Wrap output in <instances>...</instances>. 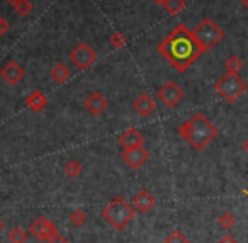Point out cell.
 Returning <instances> with one entry per match:
<instances>
[{"label":"cell","mask_w":248,"mask_h":243,"mask_svg":"<svg viewBox=\"0 0 248 243\" xmlns=\"http://www.w3.org/2000/svg\"><path fill=\"white\" fill-rule=\"evenodd\" d=\"M217 225H219L223 229H231L234 225H236V218H234L230 211H224V212H221L219 218H217Z\"/></svg>","instance_id":"21"},{"label":"cell","mask_w":248,"mask_h":243,"mask_svg":"<svg viewBox=\"0 0 248 243\" xmlns=\"http://www.w3.org/2000/svg\"><path fill=\"white\" fill-rule=\"evenodd\" d=\"M217 243H238V242H236V240H234V238H233V236H231V235H224L223 238H221V240H219V242H217Z\"/></svg>","instance_id":"28"},{"label":"cell","mask_w":248,"mask_h":243,"mask_svg":"<svg viewBox=\"0 0 248 243\" xmlns=\"http://www.w3.org/2000/svg\"><path fill=\"white\" fill-rule=\"evenodd\" d=\"M100 216H102L104 221L109 223L114 229L123 231V229L135 219L136 209L133 208V204H129L123 195H116L109 204L104 206Z\"/></svg>","instance_id":"3"},{"label":"cell","mask_w":248,"mask_h":243,"mask_svg":"<svg viewBox=\"0 0 248 243\" xmlns=\"http://www.w3.org/2000/svg\"><path fill=\"white\" fill-rule=\"evenodd\" d=\"M224 68H226V72H230V73H240V70L243 68V62H241L240 56L231 55L230 58L224 62Z\"/></svg>","instance_id":"20"},{"label":"cell","mask_w":248,"mask_h":243,"mask_svg":"<svg viewBox=\"0 0 248 243\" xmlns=\"http://www.w3.org/2000/svg\"><path fill=\"white\" fill-rule=\"evenodd\" d=\"M155 2H156V4H158V5H162L163 2H165V0H155Z\"/></svg>","instance_id":"33"},{"label":"cell","mask_w":248,"mask_h":243,"mask_svg":"<svg viewBox=\"0 0 248 243\" xmlns=\"http://www.w3.org/2000/svg\"><path fill=\"white\" fill-rule=\"evenodd\" d=\"M28 231L31 233L32 238H36L38 242H48L51 236H55L56 233H58V226L49 221L48 218H45V216H39V218H36L34 221L31 223Z\"/></svg>","instance_id":"7"},{"label":"cell","mask_w":248,"mask_h":243,"mask_svg":"<svg viewBox=\"0 0 248 243\" xmlns=\"http://www.w3.org/2000/svg\"><path fill=\"white\" fill-rule=\"evenodd\" d=\"M49 75H51V79L55 80L56 83H65L66 80L72 77V72H70V68L65 65V63L58 62V63H55V65H53Z\"/></svg>","instance_id":"16"},{"label":"cell","mask_w":248,"mask_h":243,"mask_svg":"<svg viewBox=\"0 0 248 243\" xmlns=\"http://www.w3.org/2000/svg\"><path fill=\"white\" fill-rule=\"evenodd\" d=\"M70 60H72V63L77 66V68L83 72V70H89L90 66L95 63L97 53H95V49L90 48L87 43L82 41L70 51Z\"/></svg>","instance_id":"6"},{"label":"cell","mask_w":248,"mask_h":243,"mask_svg":"<svg viewBox=\"0 0 248 243\" xmlns=\"http://www.w3.org/2000/svg\"><path fill=\"white\" fill-rule=\"evenodd\" d=\"M150 151L145 146H136V148H126L121 151V158L124 160V163L128 165L133 170H138L145 163H148L150 160Z\"/></svg>","instance_id":"9"},{"label":"cell","mask_w":248,"mask_h":243,"mask_svg":"<svg viewBox=\"0 0 248 243\" xmlns=\"http://www.w3.org/2000/svg\"><path fill=\"white\" fill-rule=\"evenodd\" d=\"M109 45L112 46L114 49L124 48V46H126V36H124L121 31H114L109 38Z\"/></svg>","instance_id":"23"},{"label":"cell","mask_w":248,"mask_h":243,"mask_svg":"<svg viewBox=\"0 0 248 243\" xmlns=\"http://www.w3.org/2000/svg\"><path fill=\"white\" fill-rule=\"evenodd\" d=\"M133 109H135L141 117H148L155 113L156 102L152 96H148V94H140V96L135 99V102H133Z\"/></svg>","instance_id":"14"},{"label":"cell","mask_w":248,"mask_h":243,"mask_svg":"<svg viewBox=\"0 0 248 243\" xmlns=\"http://www.w3.org/2000/svg\"><path fill=\"white\" fill-rule=\"evenodd\" d=\"M163 243H190V242H189V238H187V236L184 235L182 231L175 229V231H172L169 236H167Z\"/></svg>","instance_id":"25"},{"label":"cell","mask_w":248,"mask_h":243,"mask_svg":"<svg viewBox=\"0 0 248 243\" xmlns=\"http://www.w3.org/2000/svg\"><path fill=\"white\" fill-rule=\"evenodd\" d=\"M26 106H28L32 113H41V111H45L46 106H48V99H46L45 94L39 92V90H32L28 96V99H26Z\"/></svg>","instance_id":"15"},{"label":"cell","mask_w":248,"mask_h":243,"mask_svg":"<svg viewBox=\"0 0 248 243\" xmlns=\"http://www.w3.org/2000/svg\"><path fill=\"white\" fill-rule=\"evenodd\" d=\"M156 96H158V99L162 100L167 107H175L182 102L186 94H184V90L180 89L175 82L169 80V82L163 83V85L160 87L158 92H156Z\"/></svg>","instance_id":"8"},{"label":"cell","mask_w":248,"mask_h":243,"mask_svg":"<svg viewBox=\"0 0 248 243\" xmlns=\"http://www.w3.org/2000/svg\"><path fill=\"white\" fill-rule=\"evenodd\" d=\"M45 243H70V242H68V240H66L63 235H60V233H56L55 236H51V238H49L48 242H45Z\"/></svg>","instance_id":"26"},{"label":"cell","mask_w":248,"mask_h":243,"mask_svg":"<svg viewBox=\"0 0 248 243\" xmlns=\"http://www.w3.org/2000/svg\"><path fill=\"white\" fill-rule=\"evenodd\" d=\"M192 34L204 51H209V49L216 48V46L224 39L223 28H219L211 17H204L202 21L196 26Z\"/></svg>","instance_id":"4"},{"label":"cell","mask_w":248,"mask_h":243,"mask_svg":"<svg viewBox=\"0 0 248 243\" xmlns=\"http://www.w3.org/2000/svg\"><path fill=\"white\" fill-rule=\"evenodd\" d=\"M117 143L123 150L126 148H136V146H143L145 145V136L140 133L136 128H128L126 131L117 136Z\"/></svg>","instance_id":"11"},{"label":"cell","mask_w":248,"mask_h":243,"mask_svg":"<svg viewBox=\"0 0 248 243\" xmlns=\"http://www.w3.org/2000/svg\"><path fill=\"white\" fill-rule=\"evenodd\" d=\"M5 2H7L9 5H12V7H16V5H17L21 0H5Z\"/></svg>","instance_id":"29"},{"label":"cell","mask_w":248,"mask_h":243,"mask_svg":"<svg viewBox=\"0 0 248 243\" xmlns=\"http://www.w3.org/2000/svg\"><path fill=\"white\" fill-rule=\"evenodd\" d=\"M83 107H85L87 113H90L92 116H100V114L109 107V102H107V99L100 92H92L83 100Z\"/></svg>","instance_id":"12"},{"label":"cell","mask_w":248,"mask_h":243,"mask_svg":"<svg viewBox=\"0 0 248 243\" xmlns=\"http://www.w3.org/2000/svg\"><path fill=\"white\" fill-rule=\"evenodd\" d=\"M162 7L169 12L170 16H179L186 9V0H165Z\"/></svg>","instance_id":"18"},{"label":"cell","mask_w":248,"mask_h":243,"mask_svg":"<svg viewBox=\"0 0 248 243\" xmlns=\"http://www.w3.org/2000/svg\"><path fill=\"white\" fill-rule=\"evenodd\" d=\"M82 170H83V165L78 160H75V158H72V160H68L65 163V174L70 178H77L82 174Z\"/></svg>","instance_id":"19"},{"label":"cell","mask_w":248,"mask_h":243,"mask_svg":"<svg viewBox=\"0 0 248 243\" xmlns=\"http://www.w3.org/2000/svg\"><path fill=\"white\" fill-rule=\"evenodd\" d=\"M179 134L196 151H202L219 134V131L202 113H196L186 123H182V126L179 128Z\"/></svg>","instance_id":"2"},{"label":"cell","mask_w":248,"mask_h":243,"mask_svg":"<svg viewBox=\"0 0 248 243\" xmlns=\"http://www.w3.org/2000/svg\"><path fill=\"white\" fill-rule=\"evenodd\" d=\"M0 19H2V17H0Z\"/></svg>","instance_id":"34"},{"label":"cell","mask_w":248,"mask_h":243,"mask_svg":"<svg viewBox=\"0 0 248 243\" xmlns=\"http://www.w3.org/2000/svg\"><path fill=\"white\" fill-rule=\"evenodd\" d=\"M131 204L138 212L146 214V212H150L156 206V197L150 191H145V189H143V191H140L138 194L133 197Z\"/></svg>","instance_id":"13"},{"label":"cell","mask_w":248,"mask_h":243,"mask_svg":"<svg viewBox=\"0 0 248 243\" xmlns=\"http://www.w3.org/2000/svg\"><path fill=\"white\" fill-rule=\"evenodd\" d=\"M28 238H29V231H26L21 226H16V228H12L11 231L7 233L9 243H26Z\"/></svg>","instance_id":"17"},{"label":"cell","mask_w":248,"mask_h":243,"mask_svg":"<svg viewBox=\"0 0 248 243\" xmlns=\"http://www.w3.org/2000/svg\"><path fill=\"white\" fill-rule=\"evenodd\" d=\"M9 29H11V24H9L7 21H5L4 17L0 19V36H4L9 32Z\"/></svg>","instance_id":"27"},{"label":"cell","mask_w":248,"mask_h":243,"mask_svg":"<svg viewBox=\"0 0 248 243\" xmlns=\"http://www.w3.org/2000/svg\"><path fill=\"white\" fill-rule=\"evenodd\" d=\"M158 53L177 70L179 73H184L201 55L204 49L196 41L192 31L187 26L179 24L158 46Z\"/></svg>","instance_id":"1"},{"label":"cell","mask_w":248,"mask_h":243,"mask_svg":"<svg viewBox=\"0 0 248 243\" xmlns=\"http://www.w3.org/2000/svg\"><path fill=\"white\" fill-rule=\"evenodd\" d=\"M0 77L7 85H19L24 79V68L16 60H11L9 63H5L4 68L0 70Z\"/></svg>","instance_id":"10"},{"label":"cell","mask_w":248,"mask_h":243,"mask_svg":"<svg viewBox=\"0 0 248 243\" xmlns=\"http://www.w3.org/2000/svg\"><path fill=\"white\" fill-rule=\"evenodd\" d=\"M241 4H243V7L248 11V0H241Z\"/></svg>","instance_id":"32"},{"label":"cell","mask_w":248,"mask_h":243,"mask_svg":"<svg viewBox=\"0 0 248 243\" xmlns=\"http://www.w3.org/2000/svg\"><path fill=\"white\" fill-rule=\"evenodd\" d=\"M243 151H245V153L248 155V138H247V140L243 141Z\"/></svg>","instance_id":"30"},{"label":"cell","mask_w":248,"mask_h":243,"mask_svg":"<svg viewBox=\"0 0 248 243\" xmlns=\"http://www.w3.org/2000/svg\"><path fill=\"white\" fill-rule=\"evenodd\" d=\"M16 12H17L19 16H21V17H28L29 14H31L32 12V2L31 0H21V2H19L17 5H16Z\"/></svg>","instance_id":"24"},{"label":"cell","mask_w":248,"mask_h":243,"mask_svg":"<svg viewBox=\"0 0 248 243\" xmlns=\"http://www.w3.org/2000/svg\"><path fill=\"white\" fill-rule=\"evenodd\" d=\"M87 219H89V216H87V212L83 211V209H75V211H72V214H70V221H72V225L77 226V228L85 225Z\"/></svg>","instance_id":"22"},{"label":"cell","mask_w":248,"mask_h":243,"mask_svg":"<svg viewBox=\"0 0 248 243\" xmlns=\"http://www.w3.org/2000/svg\"><path fill=\"white\" fill-rule=\"evenodd\" d=\"M4 229H5V223H4V219L0 218V233H4Z\"/></svg>","instance_id":"31"},{"label":"cell","mask_w":248,"mask_h":243,"mask_svg":"<svg viewBox=\"0 0 248 243\" xmlns=\"http://www.w3.org/2000/svg\"><path fill=\"white\" fill-rule=\"evenodd\" d=\"M248 85L238 73H230L226 72V75H223L216 83H214V90L217 92V96L226 102L233 104L247 92Z\"/></svg>","instance_id":"5"}]
</instances>
